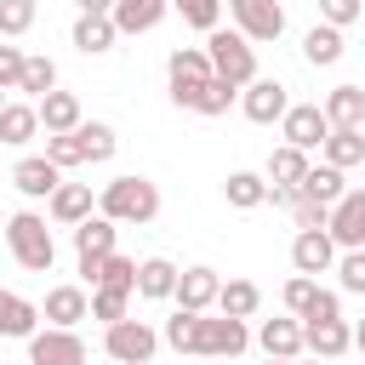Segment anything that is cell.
<instances>
[{"label": "cell", "mask_w": 365, "mask_h": 365, "mask_svg": "<svg viewBox=\"0 0 365 365\" xmlns=\"http://www.w3.org/2000/svg\"><path fill=\"white\" fill-rule=\"evenodd\" d=\"M97 211L114 217L120 228H143L160 217V182L143 177V171H125V177H108L103 194H97Z\"/></svg>", "instance_id": "cell-1"}, {"label": "cell", "mask_w": 365, "mask_h": 365, "mask_svg": "<svg viewBox=\"0 0 365 365\" xmlns=\"http://www.w3.org/2000/svg\"><path fill=\"white\" fill-rule=\"evenodd\" d=\"M6 245H11L17 268H29V274H51V262H57V240H51L40 211H11L6 217Z\"/></svg>", "instance_id": "cell-2"}, {"label": "cell", "mask_w": 365, "mask_h": 365, "mask_svg": "<svg viewBox=\"0 0 365 365\" xmlns=\"http://www.w3.org/2000/svg\"><path fill=\"white\" fill-rule=\"evenodd\" d=\"M205 57H211V68H217L222 80H234L240 91H245V86L257 80V46H251V40H245V34L234 29V23H228V29H211V34H205Z\"/></svg>", "instance_id": "cell-3"}, {"label": "cell", "mask_w": 365, "mask_h": 365, "mask_svg": "<svg viewBox=\"0 0 365 365\" xmlns=\"http://www.w3.org/2000/svg\"><path fill=\"white\" fill-rule=\"evenodd\" d=\"M211 74H217V68H211L205 46H177V51L165 57V86H171V103H177V108H194Z\"/></svg>", "instance_id": "cell-4"}, {"label": "cell", "mask_w": 365, "mask_h": 365, "mask_svg": "<svg viewBox=\"0 0 365 365\" xmlns=\"http://www.w3.org/2000/svg\"><path fill=\"white\" fill-rule=\"evenodd\" d=\"M103 354H108L114 365H148V359L160 354V331L125 314V319L103 325Z\"/></svg>", "instance_id": "cell-5"}, {"label": "cell", "mask_w": 365, "mask_h": 365, "mask_svg": "<svg viewBox=\"0 0 365 365\" xmlns=\"http://www.w3.org/2000/svg\"><path fill=\"white\" fill-rule=\"evenodd\" d=\"M251 342H257V336H251L245 319H234V314H200V342H194V354H205V359H240Z\"/></svg>", "instance_id": "cell-6"}, {"label": "cell", "mask_w": 365, "mask_h": 365, "mask_svg": "<svg viewBox=\"0 0 365 365\" xmlns=\"http://www.w3.org/2000/svg\"><path fill=\"white\" fill-rule=\"evenodd\" d=\"M228 6V23L251 40V46H268L285 34V6L279 0H222Z\"/></svg>", "instance_id": "cell-7"}, {"label": "cell", "mask_w": 365, "mask_h": 365, "mask_svg": "<svg viewBox=\"0 0 365 365\" xmlns=\"http://www.w3.org/2000/svg\"><path fill=\"white\" fill-rule=\"evenodd\" d=\"M285 108H291V86L274 80V74H257V80L240 91V114H245L251 125H279Z\"/></svg>", "instance_id": "cell-8"}, {"label": "cell", "mask_w": 365, "mask_h": 365, "mask_svg": "<svg viewBox=\"0 0 365 365\" xmlns=\"http://www.w3.org/2000/svg\"><path fill=\"white\" fill-rule=\"evenodd\" d=\"M86 336L68 331V325H46L29 336V365H86Z\"/></svg>", "instance_id": "cell-9"}, {"label": "cell", "mask_w": 365, "mask_h": 365, "mask_svg": "<svg viewBox=\"0 0 365 365\" xmlns=\"http://www.w3.org/2000/svg\"><path fill=\"white\" fill-rule=\"evenodd\" d=\"M279 137H285L291 148L314 154V148H325L331 120H325V108H319V103H291V108H285V120H279Z\"/></svg>", "instance_id": "cell-10"}, {"label": "cell", "mask_w": 365, "mask_h": 365, "mask_svg": "<svg viewBox=\"0 0 365 365\" xmlns=\"http://www.w3.org/2000/svg\"><path fill=\"white\" fill-rule=\"evenodd\" d=\"M291 268L297 274H331L336 268V240H331V228H297V240H291Z\"/></svg>", "instance_id": "cell-11"}, {"label": "cell", "mask_w": 365, "mask_h": 365, "mask_svg": "<svg viewBox=\"0 0 365 365\" xmlns=\"http://www.w3.org/2000/svg\"><path fill=\"white\" fill-rule=\"evenodd\" d=\"M354 348V325L336 314V319H302V354L314 359H342Z\"/></svg>", "instance_id": "cell-12"}, {"label": "cell", "mask_w": 365, "mask_h": 365, "mask_svg": "<svg viewBox=\"0 0 365 365\" xmlns=\"http://www.w3.org/2000/svg\"><path fill=\"white\" fill-rule=\"evenodd\" d=\"M57 182H63V165H51L46 154H23V160L11 165V188H17L23 200H51Z\"/></svg>", "instance_id": "cell-13"}, {"label": "cell", "mask_w": 365, "mask_h": 365, "mask_svg": "<svg viewBox=\"0 0 365 365\" xmlns=\"http://www.w3.org/2000/svg\"><path fill=\"white\" fill-rule=\"evenodd\" d=\"M217 291H222V274L217 268H205V262H194V268H182L177 274V308H194V314H211L217 308Z\"/></svg>", "instance_id": "cell-14"}, {"label": "cell", "mask_w": 365, "mask_h": 365, "mask_svg": "<svg viewBox=\"0 0 365 365\" xmlns=\"http://www.w3.org/2000/svg\"><path fill=\"white\" fill-rule=\"evenodd\" d=\"M40 319L80 331V319H91V291H86V285H51L46 302H40Z\"/></svg>", "instance_id": "cell-15"}, {"label": "cell", "mask_w": 365, "mask_h": 365, "mask_svg": "<svg viewBox=\"0 0 365 365\" xmlns=\"http://www.w3.org/2000/svg\"><path fill=\"white\" fill-rule=\"evenodd\" d=\"M91 211H97V194H91V182H57V194L46 200V217H51L57 228H80Z\"/></svg>", "instance_id": "cell-16"}, {"label": "cell", "mask_w": 365, "mask_h": 365, "mask_svg": "<svg viewBox=\"0 0 365 365\" xmlns=\"http://www.w3.org/2000/svg\"><path fill=\"white\" fill-rule=\"evenodd\" d=\"M331 240H336V251L365 245V188H348V194L331 205Z\"/></svg>", "instance_id": "cell-17"}, {"label": "cell", "mask_w": 365, "mask_h": 365, "mask_svg": "<svg viewBox=\"0 0 365 365\" xmlns=\"http://www.w3.org/2000/svg\"><path fill=\"white\" fill-rule=\"evenodd\" d=\"M68 40H74V51L103 57V51H114L120 29H114V17H108V11H80V17H74V29H68Z\"/></svg>", "instance_id": "cell-18"}, {"label": "cell", "mask_w": 365, "mask_h": 365, "mask_svg": "<svg viewBox=\"0 0 365 365\" xmlns=\"http://www.w3.org/2000/svg\"><path fill=\"white\" fill-rule=\"evenodd\" d=\"M257 348L268 359H302V319L285 314V319H262L257 325Z\"/></svg>", "instance_id": "cell-19"}, {"label": "cell", "mask_w": 365, "mask_h": 365, "mask_svg": "<svg viewBox=\"0 0 365 365\" xmlns=\"http://www.w3.org/2000/svg\"><path fill=\"white\" fill-rule=\"evenodd\" d=\"M34 331H40V302L0 291V342H29Z\"/></svg>", "instance_id": "cell-20"}, {"label": "cell", "mask_w": 365, "mask_h": 365, "mask_svg": "<svg viewBox=\"0 0 365 365\" xmlns=\"http://www.w3.org/2000/svg\"><path fill=\"white\" fill-rule=\"evenodd\" d=\"M177 262L171 257H143L137 262V297H148V302H171L177 297Z\"/></svg>", "instance_id": "cell-21"}, {"label": "cell", "mask_w": 365, "mask_h": 365, "mask_svg": "<svg viewBox=\"0 0 365 365\" xmlns=\"http://www.w3.org/2000/svg\"><path fill=\"white\" fill-rule=\"evenodd\" d=\"M34 131H40V108H34L29 97H11V103L0 108V143H6V148H29Z\"/></svg>", "instance_id": "cell-22"}, {"label": "cell", "mask_w": 365, "mask_h": 365, "mask_svg": "<svg viewBox=\"0 0 365 365\" xmlns=\"http://www.w3.org/2000/svg\"><path fill=\"white\" fill-rule=\"evenodd\" d=\"M325 165H336V171H354V165H365V125H331V137H325Z\"/></svg>", "instance_id": "cell-23"}, {"label": "cell", "mask_w": 365, "mask_h": 365, "mask_svg": "<svg viewBox=\"0 0 365 365\" xmlns=\"http://www.w3.org/2000/svg\"><path fill=\"white\" fill-rule=\"evenodd\" d=\"M171 11V0H114V29L120 34H148V29H160V17Z\"/></svg>", "instance_id": "cell-24"}, {"label": "cell", "mask_w": 365, "mask_h": 365, "mask_svg": "<svg viewBox=\"0 0 365 365\" xmlns=\"http://www.w3.org/2000/svg\"><path fill=\"white\" fill-rule=\"evenodd\" d=\"M114 240H120V222L103 217V211H91V217L74 228V257H108Z\"/></svg>", "instance_id": "cell-25"}, {"label": "cell", "mask_w": 365, "mask_h": 365, "mask_svg": "<svg viewBox=\"0 0 365 365\" xmlns=\"http://www.w3.org/2000/svg\"><path fill=\"white\" fill-rule=\"evenodd\" d=\"M308 154L302 148H291V143H279V148H268V165H262V177L274 182V188H297L302 177H308Z\"/></svg>", "instance_id": "cell-26"}, {"label": "cell", "mask_w": 365, "mask_h": 365, "mask_svg": "<svg viewBox=\"0 0 365 365\" xmlns=\"http://www.w3.org/2000/svg\"><path fill=\"white\" fill-rule=\"evenodd\" d=\"M297 194H302V200H319V205H336V200L348 194V171H336V165L319 160V165H308V177L297 182Z\"/></svg>", "instance_id": "cell-27"}, {"label": "cell", "mask_w": 365, "mask_h": 365, "mask_svg": "<svg viewBox=\"0 0 365 365\" xmlns=\"http://www.w3.org/2000/svg\"><path fill=\"white\" fill-rule=\"evenodd\" d=\"M34 108H40V125H46V131H74V125L86 120V108H80L74 91H46Z\"/></svg>", "instance_id": "cell-28"}, {"label": "cell", "mask_w": 365, "mask_h": 365, "mask_svg": "<svg viewBox=\"0 0 365 365\" xmlns=\"http://www.w3.org/2000/svg\"><path fill=\"white\" fill-rule=\"evenodd\" d=\"M74 137H80V148H86V165H108L114 148H120V131H114L108 120H80Z\"/></svg>", "instance_id": "cell-29"}, {"label": "cell", "mask_w": 365, "mask_h": 365, "mask_svg": "<svg viewBox=\"0 0 365 365\" xmlns=\"http://www.w3.org/2000/svg\"><path fill=\"white\" fill-rule=\"evenodd\" d=\"M222 200H228L234 211H257V205H268V177H262V171H228Z\"/></svg>", "instance_id": "cell-30"}, {"label": "cell", "mask_w": 365, "mask_h": 365, "mask_svg": "<svg viewBox=\"0 0 365 365\" xmlns=\"http://www.w3.org/2000/svg\"><path fill=\"white\" fill-rule=\"evenodd\" d=\"M319 108L331 125H365V86H331Z\"/></svg>", "instance_id": "cell-31"}, {"label": "cell", "mask_w": 365, "mask_h": 365, "mask_svg": "<svg viewBox=\"0 0 365 365\" xmlns=\"http://www.w3.org/2000/svg\"><path fill=\"white\" fill-rule=\"evenodd\" d=\"M302 57H308L314 68L342 63V29H336V23H314V29L302 34Z\"/></svg>", "instance_id": "cell-32"}, {"label": "cell", "mask_w": 365, "mask_h": 365, "mask_svg": "<svg viewBox=\"0 0 365 365\" xmlns=\"http://www.w3.org/2000/svg\"><path fill=\"white\" fill-rule=\"evenodd\" d=\"M262 308V291L251 285V279H222V291H217V314H234V319H251Z\"/></svg>", "instance_id": "cell-33"}, {"label": "cell", "mask_w": 365, "mask_h": 365, "mask_svg": "<svg viewBox=\"0 0 365 365\" xmlns=\"http://www.w3.org/2000/svg\"><path fill=\"white\" fill-rule=\"evenodd\" d=\"M29 103H40L46 91H57V63L46 57V51H29V63H23V86H17Z\"/></svg>", "instance_id": "cell-34"}, {"label": "cell", "mask_w": 365, "mask_h": 365, "mask_svg": "<svg viewBox=\"0 0 365 365\" xmlns=\"http://www.w3.org/2000/svg\"><path fill=\"white\" fill-rule=\"evenodd\" d=\"M234 103H240V86H234V80H222V74H211V80H205V91H200V103H194V114L217 120V114H228Z\"/></svg>", "instance_id": "cell-35"}, {"label": "cell", "mask_w": 365, "mask_h": 365, "mask_svg": "<svg viewBox=\"0 0 365 365\" xmlns=\"http://www.w3.org/2000/svg\"><path fill=\"white\" fill-rule=\"evenodd\" d=\"M160 342H165V348H177V354H194V342H200V314H194V308H177V314L165 319Z\"/></svg>", "instance_id": "cell-36"}, {"label": "cell", "mask_w": 365, "mask_h": 365, "mask_svg": "<svg viewBox=\"0 0 365 365\" xmlns=\"http://www.w3.org/2000/svg\"><path fill=\"white\" fill-rule=\"evenodd\" d=\"M171 11L188 23V29H200V34H211V29H222V0H171Z\"/></svg>", "instance_id": "cell-37"}, {"label": "cell", "mask_w": 365, "mask_h": 365, "mask_svg": "<svg viewBox=\"0 0 365 365\" xmlns=\"http://www.w3.org/2000/svg\"><path fill=\"white\" fill-rule=\"evenodd\" d=\"M97 285H108V291H131V297H137V262H131L125 251H108V257H103ZM97 285H91V291H97Z\"/></svg>", "instance_id": "cell-38"}, {"label": "cell", "mask_w": 365, "mask_h": 365, "mask_svg": "<svg viewBox=\"0 0 365 365\" xmlns=\"http://www.w3.org/2000/svg\"><path fill=\"white\" fill-rule=\"evenodd\" d=\"M336 291H348V297H365V245H354V251H336Z\"/></svg>", "instance_id": "cell-39"}, {"label": "cell", "mask_w": 365, "mask_h": 365, "mask_svg": "<svg viewBox=\"0 0 365 365\" xmlns=\"http://www.w3.org/2000/svg\"><path fill=\"white\" fill-rule=\"evenodd\" d=\"M34 17H40V6H34V0H0V40L29 34V29H34Z\"/></svg>", "instance_id": "cell-40"}, {"label": "cell", "mask_w": 365, "mask_h": 365, "mask_svg": "<svg viewBox=\"0 0 365 365\" xmlns=\"http://www.w3.org/2000/svg\"><path fill=\"white\" fill-rule=\"evenodd\" d=\"M46 160L68 171V165H86V148H80L74 131H46Z\"/></svg>", "instance_id": "cell-41"}, {"label": "cell", "mask_w": 365, "mask_h": 365, "mask_svg": "<svg viewBox=\"0 0 365 365\" xmlns=\"http://www.w3.org/2000/svg\"><path fill=\"white\" fill-rule=\"evenodd\" d=\"M125 314H131V291H108V285L91 291V319L114 325V319H125Z\"/></svg>", "instance_id": "cell-42"}, {"label": "cell", "mask_w": 365, "mask_h": 365, "mask_svg": "<svg viewBox=\"0 0 365 365\" xmlns=\"http://www.w3.org/2000/svg\"><path fill=\"white\" fill-rule=\"evenodd\" d=\"M279 297H285V314H297V319H302V314H308V302L319 297V279H314V274H291Z\"/></svg>", "instance_id": "cell-43"}, {"label": "cell", "mask_w": 365, "mask_h": 365, "mask_svg": "<svg viewBox=\"0 0 365 365\" xmlns=\"http://www.w3.org/2000/svg\"><path fill=\"white\" fill-rule=\"evenodd\" d=\"M365 17V0H319V23H336V29H354Z\"/></svg>", "instance_id": "cell-44"}, {"label": "cell", "mask_w": 365, "mask_h": 365, "mask_svg": "<svg viewBox=\"0 0 365 365\" xmlns=\"http://www.w3.org/2000/svg\"><path fill=\"white\" fill-rule=\"evenodd\" d=\"M23 63H29L23 46H0V91H17L23 86Z\"/></svg>", "instance_id": "cell-45"}, {"label": "cell", "mask_w": 365, "mask_h": 365, "mask_svg": "<svg viewBox=\"0 0 365 365\" xmlns=\"http://www.w3.org/2000/svg\"><path fill=\"white\" fill-rule=\"evenodd\" d=\"M291 222H297V228H331V205H319V200H297V205H291Z\"/></svg>", "instance_id": "cell-46"}, {"label": "cell", "mask_w": 365, "mask_h": 365, "mask_svg": "<svg viewBox=\"0 0 365 365\" xmlns=\"http://www.w3.org/2000/svg\"><path fill=\"white\" fill-rule=\"evenodd\" d=\"M336 314H342V291H325V285H319V297L308 302L302 319H336Z\"/></svg>", "instance_id": "cell-47"}, {"label": "cell", "mask_w": 365, "mask_h": 365, "mask_svg": "<svg viewBox=\"0 0 365 365\" xmlns=\"http://www.w3.org/2000/svg\"><path fill=\"white\" fill-rule=\"evenodd\" d=\"M80 11H114V0H74Z\"/></svg>", "instance_id": "cell-48"}, {"label": "cell", "mask_w": 365, "mask_h": 365, "mask_svg": "<svg viewBox=\"0 0 365 365\" xmlns=\"http://www.w3.org/2000/svg\"><path fill=\"white\" fill-rule=\"evenodd\" d=\"M354 348H359V354H365V319H359V325H354Z\"/></svg>", "instance_id": "cell-49"}, {"label": "cell", "mask_w": 365, "mask_h": 365, "mask_svg": "<svg viewBox=\"0 0 365 365\" xmlns=\"http://www.w3.org/2000/svg\"><path fill=\"white\" fill-rule=\"evenodd\" d=\"M268 365H297V359H268Z\"/></svg>", "instance_id": "cell-50"}, {"label": "cell", "mask_w": 365, "mask_h": 365, "mask_svg": "<svg viewBox=\"0 0 365 365\" xmlns=\"http://www.w3.org/2000/svg\"><path fill=\"white\" fill-rule=\"evenodd\" d=\"M297 365H302V359H297ZM308 365H331V359H308Z\"/></svg>", "instance_id": "cell-51"}, {"label": "cell", "mask_w": 365, "mask_h": 365, "mask_svg": "<svg viewBox=\"0 0 365 365\" xmlns=\"http://www.w3.org/2000/svg\"><path fill=\"white\" fill-rule=\"evenodd\" d=\"M6 103H11V97H6V91H0V108H6Z\"/></svg>", "instance_id": "cell-52"}, {"label": "cell", "mask_w": 365, "mask_h": 365, "mask_svg": "<svg viewBox=\"0 0 365 365\" xmlns=\"http://www.w3.org/2000/svg\"><path fill=\"white\" fill-rule=\"evenodd\" d=\"M148 365H154V359H148Z\"/></svg>", "instance_id": "cell-53"}]
</instances>
